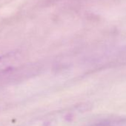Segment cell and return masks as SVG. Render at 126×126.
I'll use <instances>...</instances> for the list:
<instances>
[{"mask_svg":"<svg viewBox=\"0 0 126 126\" xmlns=\"http://www.w3.org/2000/svg\"><path fill=\"white\" fill-rule=\"evenodd\" d=\"M21 57L19 53H11L0 56V73L8 71L14 68L20 61Z\"/></svg>","mask_w":126,"mask_h":126,"instance_id":"cell-1","label":"cell"},{"mask_svg":"<svg viewBox=\"0 0 126 126\" xmlns=\"http://www.w3.org/2000/svg\"><path fill=\"white\" fill-rule=\"evenodd\" d=\"M89 126H126V118H114L105 119Z\"/></svg>","mask_w":126,"mask_h":126,"instance_id":"cell-2","label":"cell"}]
</instances>
